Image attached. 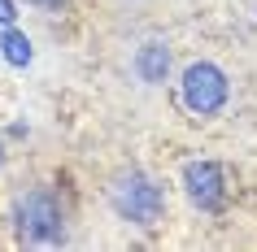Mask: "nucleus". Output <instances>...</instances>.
I'll use <instances>...</instances> for the list:
<instances>
[{"mask_svg":"<svg viewBox=\"0 0 257 252\" xmlns=\"http://www.w3.org/2000/svg\"><path fill=\"white\" fill-rule=\"evenodd\" d=\"M14 0H0V27H14Z\"/></svg>","mask_w":257,"mask_h":252,"instance_id":"obj_7","label":"nucleus"},{"mask_svg":"<svg viewBox=\"0 0 257 252\" xmlns=\"http://www.w3.org/2000/svg\"><path fill=\"white\" fill-rule=\"evenodd\" d=\"M136 74L144 83H166V74H170V48H166L162 40L144 44L136 53Z\"/></svg>","mask_w":257,"mask_h":252,"instance_id":"obj_5","label":"nucleus"},{"mask_svg":"<svg viewBox=\"0 0 257 252\" xmlns=\"http://www.w3.org/2000/svg\"><path fill=\"white\" fill-rule=\"evenodd\" d=\"M227 74L209 61H192L183 70V79H179V96H183V105L196 113V118H214L218 109L227 105Z\"/></svg>","mask_w":257,"mask_h":252,"instance_id":"obj_3","label":"nucleus"},{"mask_svg":"<svg viewBox=\"0 0 257 252\" xmlns=\"http://www.w3.org/2000/svg\"><path fill=\"white\" fill-rule=\"evenodd\" d=\"M14 226H18V235L31 239V243H53L66 230V209H61V200L48 187H35V191L14 200Z\"/></svg>","mask_w":257,"mask_h":252,"instance_id":"obj_2","label":"nucleus"},{"mask_svg":"<svg viewBox=\"0 0 257 252\" xmlns=\"http://www.w3.org/2000/svg\"><path fill=\"white\" fill-rule=\"evenodd\" d=\"M31 5H40V9H57L61 0H31Z\"/></svg>","mask_w":257,"mask_h":252,"instance_id":"obj_8","label":"nucleus"},{"mask_svg":"<svg viewBox=\"0 0 257 252\" xmlns=\"http://www.w3.org/2000/svg\"><path fill=\"white\" fill-rule=\"evenodd\" d=\"M109 200H113L118 217H126L131 226H153L157 217H162V209H166L162 187L153 183L149 174H140V170L118 174L113 187H109Z\"/></svg>","mask_w":257,"mask_h":252,"instance_id":"obj_1","label":"nucleus"},{"mask_svg":"<svg viewBox=\"0 0 257 252\" xmlns=\"http://www.w3.org/2000/svg\"><path fill=\"white\" fill-rule=\"evenodd\" d=\"M0 53H5V61H9V66H27L31 61V40L27 35H22V31H5V40H0Z\"/></svg>","mask_w":257,"mask_h":252,"instance_id":"obj_6","label":"nucleus"},{"mask_svg":"<svg viewBox=\"0 0 257 252\" xmlns=\"http://www.w3.org/2000/svg\"><path fill=\"white\" fill-rule=\"evenodd\" d=\"M183 191L196 209H222L227 200V178L214 161H188L183 165Z\"/></svg>","mask_w":257,"mask_h":252,"instance_id":"obj_4","label":"nucleus"}]
</instances>
